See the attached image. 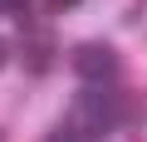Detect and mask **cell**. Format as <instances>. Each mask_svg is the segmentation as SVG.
Here are the masks:
<instances>
[{
	"mask_svg": "<svg viewBox=\"0 0 147 142\" xmlns=\"http://www.w3.org/2000/svg\"><path fill=\"white\" fill-rule=\"evenodd\" d=\"M74 127H79L88 142H103L118 122H123V103L108 93V88H88L84 83V93H79V103H74V118H69Z\"/></svg>",
	"mask_w": 147,
	"mask_h": 142,
	"instance_id": "6da1fadb",
	"label": "cell"
},
{
	"mask_svg": "<svg viewBox=\"0 0 147 142\" xmlns=\"http://www.w3.org/2000/svg\"><path fill=\"white\" fill-rule=\"evenodd\" d=\"M74 74H79L88 88H108L118 74H123V64H118V49L113 44H79L74 49Z\"/></svg>",
	"mask_w": 147,
	"mask_h": 142,
	"instance_id": "7a4b0ae2",
	"label": "cell"
},
{
	"mask_svg": "<svg viewBox=\"0 0 147 142\" xmlns=\"http://www.w3.org/2000/svg\"><path fill=\"white\" fill-rule=\"evenodd\" d=\"M20 59H25V74H49V64H54V34L44 30H25V44H20Z\"/></svg>",
	"mask_w": 147,
	"mask_h": 142,
	"instance_id": "3957f363",
	"label": "cell"
},
{
	"mask_svg": "<svg viewBox=\"0 0 147 142\" xmlns=\"http://www.w3.org/2000/svg\"><path fill=\"white\" fill-rule=\"evenodd\" d=\"M39 142H88V137H84L79 127H74V122H59V127H49Z\"/></svg>",
	"mask_w": 147,
	"mask_h": 142,
	"instance_id": "277c9868",
	"label": "cell"
},
{
	"mask_svg": "<svg viewBox=\"0 0 147 142\" xmlns=\"http://www.w3.org/2000/svg\"><path fill=\"white\" fill-rule=\"evenodd\" d=\"M74 5H84V0H39V10H44V15H69Z\"/></svg>",
	"mask_w": 147,
	"mask_h": 142,
	"instance_id": "5b68a950",
	"label": "cell"
},
{
	"mask_svg": "<svg viewBox=\"0 0 147 142\" xmlns=\"http://www.w3.org/2000/svg\"><path fill=\"white\" fill-rule=\"evenodd\" d=\"M30 0H0V15H25Z\"/></svg>",
	"mask_w": 147,
	"mask_h": 142,
	"instance_id": "8992f818",
	"label": "cell"
},
{
	"mask_svg": "<svg viewBox=\"0 0 147 142\" xmlns=\"http://www.w3.org/2000/svg\"><path fill=\"white\" fill-rule=\"evenodd\" d=\"M5 64H10V39L0 34V69H5Z\"/></svg>",
	"mask_w": 147,
	"mask_h": 142,
	"instance_id": "52a82bcc",
	"label": "cell"
},
{
	"mask_svg": "<svg viewBox=\"0 0 147 142\" xmlns=\"http://www.w3.org/2000/svg\"><path fill=\"white\" fill-rule=\"evenodd\" d=\"M0 142H5V132H0Z\"/></svg>",
	"mask_w": 147,
	"mask_h": 142,
	"instance_id": "ba28073f",
	"label": "cell"
}]
</instances>
